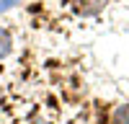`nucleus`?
<instances>
[{
	"mask_svg": "<svg viewBox=\"0 0 129 124\" xmlns=\"http://www.w3.org/2000/svg\"><path fill=\"white\" fill-rule=\"evenodd\" d=\"M72 3H75V13L78 16H98L109 0H72Z\"/></svg>",
	"mask_w": 129,
	"mask_h": 124,
	"instance_id": "f257e3e1",
	"label": "nucleus"
},
{
	"mask_svg": "<svg viewBox=\"0 0 129 124\" xmlns=\"http://www.w3.org/2000/svg\"><path fill=\"white\" fill-rule=\"evenodd\" d=\"M10 52H13V39H10V31L0 26V59H5Z\"/></svg>",
	"mask_w": 129,
	"mask_h": 124,
	"instance_id": "f03ea898",
	"label": "nucleus"
},
{
	"mask_svg": "<svg viewBox=\"0 0 129 124\" xmlns=\"http://www.w3.org/2000/svg\"><path fill=\"white\" fill-rule=\"evenodd\" d=\"M114 124H129V103H121L114 111Z\"/></svg>",
	"mask_w": 129,
	"mask_h": 124,
	"instance_id": "7ed1b4c3",
	"label": "nucleus"
},
{
	"mask_svg": "<svg viewBox=\"0 0 129 124\" xmlns=\"http://www.w3.org/2000/svg\"><path fill=\"white\" fill-rule=\"evenodd\" d=\"M21 3V0H0V16L5 13V10H10V8H16Z\"/></svg>",
	"mask_w": 129,
	"mask_h": 124,
	"instance_id": "20e7f679",
	"label": "nucleus"
}]
</instances>
